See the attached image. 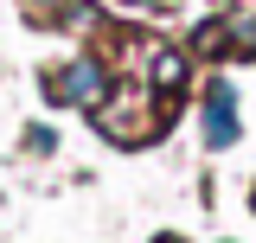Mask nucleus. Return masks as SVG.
Listing matches in <instances>:
<instances>
[{
    "label": "nucleus",
    "instance_id": "f257e3e1",
    "mask_svg": "<svg viewBox=\"0 0 256 243\" xmlns=\"http://www.w3.org/2000/svg\"><path fill=\"white\" fill-rule=\"evenodd\" d=\"M102 90H109V77H102V64H96V58H77L70 70H58V77L45 84L52 102H102Z\"/></svg>",
    "mask_w": 256,
    "mask_h": 243
},
{
    "label": "nucleus",
    "instance_id": "20e7f679",
    "mask_svg": "<svg viewBox=\"0 0 256 243\" xmlns=\"http://www.w3.org/2000/svg\"><path fill=\"white\" fill-rule=\"evenodd\" d=\"M154 243H180V237H154Z\"/></svg>",
    "mask_w": 256,
    "mask_h": 243
},
{
    "label": "nucleus",
    "instance_id": "7ed1b4c3",
    "mask_svg": "<svg viewBox=\"0 0 256 243\" xmlns=\"http://www.w3.org/2000/svg\"><path fill=\"white\" fill-rule=\"evenodd\" d=\"M180 84H186V52H173V45H160V52H154V90L180 96Z\"/></svg>",
    "mask_w": 256,
    "mask_h": 243
},
{
    "label": "nucleus",
    "instance_id": "f03ea898",
    "mask_svg": "<svg viewBox=\"0 0 256 243\" xmlns=\"http://www.w3.org/2000/svg\"><path fill=\"white\" fill-rule=\"evenodd\" d=\"M205 141L212 148H230L237 141V96L224 77H212V90H205Z\"/></svg>",
    "mask_w": 256,
    "mask_h": 243
}]
</instances>
